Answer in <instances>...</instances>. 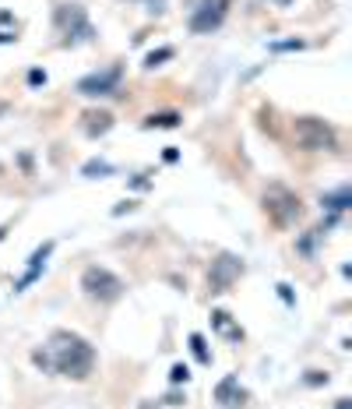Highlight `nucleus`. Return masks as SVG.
Instances as JSON below:
<instances>
[{
	"label": "nucleus",
	"mask_w": 352,
	"mask_h": 409,
	"mask_svg": "<svg viewBox=\"0 0 352 409\" xmlns=\"http://www.w3.org/2000/svg\"><path fill=\"white\" fill-rule=\"evenodd\" d=\"M46 353H50V363H53V374L60 377H71V381H85L92 370H96V346L78 335V332H67V328H57L46 342Z\"/></svg>",
	"instance_id": "f257e3e1"
},
{
	"label": "nucleus",
	"mask_w": 352,
	"mask_h": 409,
	"mask_svg": "<svg viewBox=\"0 0 352 409\" xmlns=\"http://www.w3.org/2000/svg\"><path fill=\"white\" fill-rule=\"evenodd\" d=\"M261 209L275 226H296L303 219V197L289 187V183H268L261 194Z\"/></svg>",
	"instance_id": "f03ea898"
},
{
	"label": "nucleus",
	"mask_w": 352,
	"mask_h": 409,
	"mask_svg": "<svg viewBox=\"0 0 352 409\" xmlns=\"http://www.w3.org/2000/svg\"><path fill=\"white\" fill-rule=\"evenodd\" d=\"M292 138L303 152H338V131L320 117H296Z\"/></svg>",
	"instance_id": "7ed1b4c3"
},
{
	"label": "nucleus",
	"mask_w": 352,
	"mask_h": 409,
	"mask_svg": "<svg viewBox=\"0 0 352 409\" xmlns=\"http://www.w3.org/2000/svg\"><path fill=\"white\" fill-rule=\"evenodd\" d=\"M82 290H85L89 300L117 304V300L127 293V283H124L117 272H110L106 265H89V268L82 272Z\"/></svg>",
	"instance_id": "20e7f679"
},
{
	"label": "nucleus",
	"mask_w": 352,
	"mask_h": 409,
	"mask_svg": "<svg viewBox=\"0 0 352 409\" xmlns=\"http://www.w3.org/2000/svg\"><path fill=\"white\" fill-rule=\"evenodd\" d=\"M53 25L64 36V46H78V43H92L96 39V29H92V22H89L82 4H60L53 11Z\"/></svg>",
	"instance_id": "39448f33"
},
{
	"label": "nucleus",
	"mask_w": 352,
	"mask_h": 409,
	"mask_svg": "<svg viewBox=\"0 0 352 409\" xmlns=\"http://www.w3.org/2000/svg\"><path fill=\"white\" fill-rule=\"evenodd\" d=\"M120 82H124V64H110V67H103V71L85 74L74 89H78V96H85V99H106V96H120Z\"/></svg>",
	"instance_id": "423d86ee"
},
{
	"label": "nucleus",
	"mask_w": 352,
	"mask_h": 409,
	"mask_svg": "<svg viewBox=\"0 0 352 409\" xmlns=\"http://www.w3.org/2000/svg\"><path fill=\"white\" fill-rule=\"evenodd\" d=\"M229 15V0H201V4L190 11V32L194 36H211Z\"/></svg>",
	"instance_id": "0eeeda50"
},
{
	"label": "nucleus",
	"mask_w": 352,
	"mask_h": 409,
	"mask_svg": "<svg viewBox=\"0 0 352 409\" xmlns=\"http://www.w3.org/2000/svg\"><path fill=\"white\" fill-rule=\"evenodd\" d=\"M243 272H247L243 258H236V254H219V258L211 261V272H208V286H211V293H229Z\"/></svg>",
	"instance_id": "6e6552de"
},
{
	"label": "nucleus",
	"mask_w": 352,
	"mask_h": 409,
	"mask_svg": "<svg viewBox=\"0 0 352 409\" xmlns=\"http://www.w3.org/2000/svg\"><path fill=\"white\" fill-rule=\"evenodd\" d=\"M53 247H57V240H43V244H39V247L29 254V261H25V272H22V279L15 283V293H25L32 283H39V275L46 272V261H50Z\"/></svg>",
	"instance_id": "1a4fd4ad"
},
{
	"label": "nucleus",
	"mask_w": 352,
	"mask_h": 409,
	"mask_svg": "<svg viewBox=\"0 0 352 409\" xmlns=\"http://www.w3.org/2000/svg\"><path fill=\"white\" fill-rule=\"evenodd\" d=\"M215 402H219L222 409H240V405L247 402V388L240 384L236 374H226V377L215 384Z\"/></svg>",
	"instance_id": "9d476101"
},
{
	"label": "nucleus",
	"mask_w": 352,
	"mask_h": 409,
	"mask_svg": "<svg viewBox=\"0 0 352 409\" xmlns=\"http://www.w3.org/2000/svg\"><path fill=\"white\" fill-rule=\"evenodd\" d=\"M320 209H324L327 216L348 212V209H352V190H348V183H341V187H334V190H324V194H320Z\"/></svg>",
	"instance_id": "9b49d317"
},
{
	"label": "nucleus",
	"mask_w": 352,
	"mask_h": 409,
	"mask_svg": "<svg viewBox=\"0 0 352 409\" xmlns=\"http://www.w3.org/2000/svg\"><path fill=\"white\" fill-rule=\"evenodd\" d=\"M82 127H85L89 138H103V134L113 131V113L110 110H89V113H82Z\"/></svg>",
	"instance_id": "f8f14e48"
},
{
	"label": "nucleus",
	"mask_w": 352,
	"mask_h": 409,
	"mask_svg": "<svg viewBox=\"0 0 352 409\" xmlns=\"http://www.w3.org/2000/svg\"><path fill=\"white\" fill-rule=\"evenodd\" d=\"M211 328H215L222 339H229V342H240V339H243V328H240V325L233 321V314L222 311V307L211 311Z\"/></svg>",
	"instance_id": "ddd939ff"
},
{
	"label": "nucleus",
	"mask_w": 352,
	"mask_h": 409,
	"mask_svg": "<svg viewBox=\"0 0 352 409\" xmlns=\"http://www.w3.org/2000/svg\"><path fill=\"white\" fill-rule=\"evenodd\" d=\"M180 124H183V113H176V110L148 113V117L141 120V127H145V131H152V127H159V131H173V127H180Z\"/></svg>",
	"instance_id": "4468645a"
},
{
	"label": "nucleus",
	"mask_w": 352,
	"mask_h": 409,
	"mask_svg": "<svg viewBox=\"0 0 352 409\" xmlns=\"http://www.w3.org/2000/svg\"><path fill=\"white\" fill-rule=\"evenodd\" d=\"M187 346H190V353H194V360H197L201 367H211V349H208V339H204L201 332H190V335H187Z\"/></svg>",
	"instance_id": "2eb2a0df"
},
{
	"label": "nucleus",
	"mask_w": 352,
	"mask_h": 409,
	"mask_svg": "<svg viewBox=\"0 0 352 409\" xmlns=\"http://www.w3.org/2000/svg\"><path fill=\"white\" fill-rule=\"evenodd\" d=\"M113 173H117V166H113V162H106V159H89V162L82 166V176H89V180L113 176Z\"/></svg>",
	"instance_id": "dca6fc26"
},
{
	"label": "nucleus",
	"mask_w": 352,
	"mask_h": 409,
	"mask_svg": "<svg viewBox=\"0 0 352 409\" xmlns=\"http://www.w3.org/2000/svg\"><path fill=\"white\" fill-rule=\"evenodd\" d=\"M173 57H176V50H173V46H159V50H148V53H145V71H155V67L169 64Z\"/></svg>",
	"instance_id": "f3484780"
},
{
	"label": "nucleus",
	"mask_w": 352,
	"mask_h": 409,
	"mask_svg": "<svg viewBox=\"0 0 352 409\" xmlns=\"http://www.w3.org/2000/svg\"><path fill=\"white\" fill-rule=\"evenodd\" d=\"M320 237H324V230H320V226H317V230H306V233L296 240V251H299L303 258H313V254H317V240H320Z\"/></svg>",
	"instance_id": "a211bd4d"
},
{
	"label": "nucleus",
	"mask_w": 352,
	"mask_h": 409,
	"mask_svg": "<svg viewBox=\"0 0 352 409\" xmlns=\"http://www.w3.org/2000/svg\"><path fill=\"white\" fill-rule=\"evenodd\" d=\"M187 381H190V367H187V363H173V367H169V384L180 388V384H187Z\"/></svg>",
	"instance_id": "6ab92c4d"
},
{
	"label": "nucleus",
	"mask_w": 352,
	"mask_h": 409,
	"mask_svg": "<svg viewBox=\"0 0 352 409\" xmlns=\"http://www.w3.org/2000/svg\"><path fill=\"white\" fill-rule=\"evenodd\" d=\"M303 384L324 388V384H331V374H327V370H303Z\"/></svg>",
	"instance_id": "aec40b11"
},
{
	"label": "nucleus",
	"mask_w": 352,
	"mask_h": 409,
	"mask_svg": "<svg viewBox=\"0 0 352 409\" xmlns=\"http://www.w3.org/2000/svg\"><path fill=\"white\" fill-rule=\"evenodd\" d=\"M306 43L303 39H282V43H271L268 50H275V53H289V50H303Z\"/></svg>",
	"instance_id": "412c9836"
},
{
	"label": "nucleus",
	"mask_w": 352,
	"mask_h": 409,
	"mask_svg": "<svg viewBox=\"0 0 352 409\" xmlns=\"http://www.w3.org/2000/svg\"><path fill=\"white\" fill-rule=\"evenodd\" d=\"M32 363H36L43 374H53V363H50V353H46V349H36V353H32Z\"/></svg>",
	"instance_id": "4be33fe9"
},
{
	"label": "nucleus",
	"mask_w": 352,
	"mask_h": 409,
	"mask_svg": "<svg viewBox=\"0 0 352 409\" xmlns=\"http://www.w3.org/2000/svg\"><path fill=\"white\" fill-rule=\"evenodd\" d=\"M275 290H278V300H282L285 307H296V293H292V286H289V283H278Z\"/></svg>",
	"instance_id": "5701e85b"
},
{
	"label": "nucleus",
	"mask_w": 352,
	"mask_h": 409,
	"mask_svg": "<svg viewBox=\"0 0 352 409\" xmlns=\"http://www.w3.org/2000/svg\"><path fill=\"white\" fill-rule=\"evenodd\" d=\"M25 82H29V89H43V85H46V71H43V67H32Z\"/></svg>",
	"instance_id": "b1692460"
},
{
	"label": "nucleus",
	"mask_w": 352,
	"mask_h": 409,
	"mask_svg": "<svg viewBox=\"0 0 352 409\" xmlns=\"http://www.w3.org/2000/svg\"><path fill=\"white\" fill-rule=\"evenodd\" d=\"M127 187H131V190H148V187H152V176H148V173H138V176L127 180Z\"/></svg>",
	"instance_id": "393cba45"
},
{
	"label": "nucleus",
	"mask_w": 352,
	"mask_h": 409,
	"mask_svg": "<svg viewBox=\"0 0 352 409\" xmlns=\"http://www.w3.org/2000/svg\"><path fill=\"white\" fill-rule=\"evenodd\" d=\"M162 402H166V405H183V402H187V395H183L180 388H173V391H166V398H162Z\"/></svg>",
	"instance_id": "a878e982"
},
{
	"label": "nucleus",
	"mask_w": 352,
	"mask_h": 409,
	"mask_svg": "<svg viewBox=\"0 0 352 409\" xmlns=\"http://www.w3.org/2000/svg\"><path fill=\"white\" fill-rule=\"evenodd\" d=\"M162 162H180V148H176V145H166V152H162Z\"/></svg>",
	"instance_id": "bb28decb"
},
{
	"label": "nucleus",
	"mask_w": 352,
	"mask_h": 409,
	"mask_svg": "<svg viewBox=\"0 0 352 409\" xmlns=\"http://www.w3.org/2000/svg\"><path fill=\"white\" fill-rule=\"evenodd\" d=\"M134 209H138V204H134V201H120V204H117V209H113V216H124V212H134Z\"/></svg>",
	"instance_id": "cd10ccee"
},
{
	"label": "nucleus",
	"mask_w": 352,
	"mask_h": 409,
	"mask_svg": "<svg viewBox=\"0 0 352 409\" xmlns=\"http://www.w3.org/2000/svg\"><path fill=\"white\" fill-rule=\"evenodd\" d=\"M334 409H352V398H348V395H341V398H334Z\"/></svg>",
	"instance_id": "c85d7f7f"
},
{
	"label": "nucleus",
	"mask_w": 352,
	"mask_h": 409,
	"mask_svg": "<svg viewBox=\"0 0 352 409\" xmlns=\"http://www.w3.org/2000/svg\"><path fill=\"white\" fill-rule=\"evenodd\" d=\"M15 39H18L15 32H0V46H8V43H15Z\"/></svg>",
	"instance_id": "c756f323"
},
{
	"label": "nucleus",
	"mask_w": 352,
	"mask_h": 409,
	"mask_svg": "<svg viewBox=\"0 0 352 409\" xmlns=\"http://www.w3.org/2000/svg\"><path fill=\"white\" fill-rule=\"evenodd\" d=\"M8 110H11V103H4V99H0V117H4Z\"/></svg>",
	"instance_id": "7c9ffc66"
},
{
	"label": "nucleus",
	"mask_w": 352,
	"mask_h": 409,
	"mask_svg": "<svg viewBox=\"0 0 352 409\" xmlns=\"http://www.w3.org/2000/svg\"><path fill=\"white\" fill-rule=\"evenodd\" d=\"M8 237V226H0V240H4Z\"/></svg>",
	"instance_id": "2f4dec72"
}]
</instances>
